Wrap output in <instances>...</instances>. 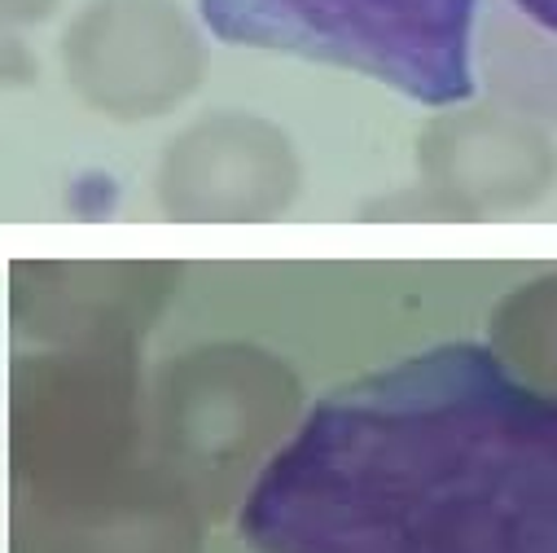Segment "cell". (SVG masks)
Listing matches in <instances>:
<instances>
[{
    "mask_svg": "<svg viewBox=\"0 0 557 553\" xmlns=\"http://www.w3.org/2000/svg\"><path fill=\"white\" fill-rule=\"evenodd\" d=\"M479 5L483 0H198L202 23L224 45L356 71L426 106L470 101Z\"/></svg>",
    "mask_w": 557,
    "mask_h": 553,
    "instance_id": "6da1fadb",
    "label": "cell"
},
{
    "mask_svg": "<svg viewBox=\"0 0 557 553\" xmlns=\"http://www.w3.org/2000/svg\"><path fill=\"white\" fill-rule=\"evenodd\" d=\"M66 75L114 114H159L202 75L198 27L172 0H92L66 36Z\"/></svg>",
    "mask_w": 557,
    "mask_h": 553,
    "instance_id": "7a4b0ae2",
    "label": "cell"
},
{
    "mask_svg": "<svg viewBox=\"0 0 557 553\" xmlns=\"http://www.w3.org/2000/svg\"><path fill=\"white\" fill-rule=\"evenodd\" d=\"M474 71L513 110L557 119V0H483Z\"/></svg>",
    "mask_w": 557,
    "mask_h": 553,
    "instance_id": "3957f363",
    "label": "cell"
}]
</instances>
